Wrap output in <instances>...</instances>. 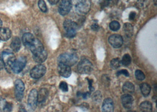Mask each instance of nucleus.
I'll return each mask as SVG.
<instances>
[{"label":"nucleus","instance_id":"1","mask_svg":"<svg viewBox=\"0 0 157 112\" xmlns=\"http://www.w3.org/2000/svg\"><path fill=\"white\" fill-rule=\"evenodd\" d=\"M78 61V56L75 53H65L58 57V63H63L69 66L75 65Z\"/></svg>","mask_w":157,"mask_h":112},{"label":"nucleus","instance_id":"2","mask_svg":"<svg viewBox=\"0 0 157 112\" xmlns=\"http://www.w3.org/2000/svg\"><path fill=\"white\" fill-rule=\"evenodd\" d=\"M72 6L75 7L76 10L81 14H86L91 8L90 0H71Z\"/></svg>","mask_w":157,"mask_h":112},{"label":"nucleus","instance_id":"3","mask_svg":"<svg viewBox=\"0 0 157 112\" xmlns=\"http://www.w3.org/2000/svg\"><path fill=\"white\" fill-rule=\"evenodd\" d=\"M1 58L4 63L5 67L10 72L11 70L12 64L16 59L14 54L8 51H4L1 54Z\"/></svg>","mask_w":157,"mask_h":112},{"label":"nucleus","instance_id":"4","mask_svg":"<svg viewBox=\"0 0 157 112\" xmlns=\"http://www.w3.org/2000/svg\"><path fill=\"white\" fill-rule=\"evenodd\" d=\"M64 28L66 31V36L68 38H73L77 34V24L71 20H66L64 22Z\"/></svg>","mask_w":157,"mask_h":112},{"label":"nucleus","instance_id":"5","mask_svg":"<svg viewBox=\"0 0 157 112\" xmlns=\"http://www.w3.org/2000/svg\"><path fill=\"white\" fill-rule=\"evenodd\" d=\"M93 66L88 59L84 58L80 61L77 66V70L80 74H88L92 72Z\"/></svg>","mask_w":157,"mask_h":112},{"label":"nucleus","instance_id":"6","mask_svg":"<svg viewBox=\"0 0 157 112\" xmlns=\"http://www.w3.org/2000/svg\"><path fill=\"white\" fill-rule=\"evenodd\" d=\"M27 63V59L25 57H20L15 59L11 66V70L15 73H19L24 69Z\"/></svg>","mask_w":157,"mask_h":112},{"label":"nucleus","instance_id":"7","mask_svg":"<svg viewBox=\"0 0 157 112\" xmlns=\"http://www.w3.org/2000/svg\"><path fill=\"white\" fill-rule=\"evenodd\" d=\"M46 67L43 64H38L35 66L32 70L30 71V76L32 78L38 79L41 77H43V76L46 73Z\"/></svg>","mask_w":157,"mask_h":112},{"label":"nucleus","instance_id":"8","mask_svg":"<svg viewBox=\"0 0 157 112\" xmlns=\"http://www.w3.org/2000/svg\"><path fill=\"white\" fill-rule=\"evenodd\" d=\"M71 8V0H61L58 6V12L64 16L70 13Z\"/></svg>","mask_w":157,"mask_h":112},{"label":"nucleus","instance_id":"9","mask_svg":"<svg viewBox=\"0 0 157 112\" xmlns=\"http://www.w3.org/2000/svg\"><path fill=\"white\" fill-rule=\"evenodd\" d=\"M108 42L114 48L118 49L121 47L122 46L124 40L121 35L119 34H113L109 37Z\"/></svg>","mask_w":157,"mask_h":112},{"label":"nucleus","instance_id":"10","mask_svg":"<svg viewBox=\"0 0 157 112\" xmlns=\"http://www.w3.org/2000/svg\"><path fill=\"white\" fill-rule=\"evenodd\" d=\"M38 103V91L36 89H33L30 91L28 97V105L33 109H36Z\"/></svg>","mask_w":157,"mask_h":112},{"label":"nucleus","instance_id":"11","mask_svg":"<svg viewBox=\"0 0 157 112\" xmlns=\"http://www.w3.org/2000/svg\"><path fill=\"white\" fill-rule=\"evenodd\" d=\"M58 71L59 74L65 78H68L71 75V69L70 66L63 63H58Z\"/></svg>","mask_w":157,"mask_h":112},{"label":"nucleus","instance_id":"12","mask_svg":"<svg viewBox=\"0 0 157 112\" xmlns=\"http://www.w3.org/2000/svg\"><path fill=\"white\" fill-rule=\"evenodd\" d=\"M29 48L31 51L33 53V54L41 52L44 50V47L42 42L36 38L34 39L33 42L29 46Z\"/></svg>","mask_w":157,"mask_h":112},{"label":"nucleus","instance_id":"13","mask_svg":"<svg viewBox=\"0 0 157 112\" xmlns=\"http://www.w3.org/2000/svg\"><path fill=\"white\" fill-rule=\"evenodd\" d=\"M121 102L124 108L130 109L133 105L134 98L129 94H125L121 96Z\"/></svg>","mask_w":157,"mask_h":112},{"label":"nucleus","instance_id":"14","mask_svg":"<svg viewBox=\"0 0 157 112\" xmlns=\"http://www.w3.org/2000/svg\"><path fill=\"white\" fill-rule=\"evenodd\" d=\"M114 105L113 100L110 98H105L102 103V110L104 112H111L114 111Z\"/></svg>","mask_w":157,"mask_h":112},{"label":"nucleus","instance_id":"15","mask_svg":"<svg viewBox=\"0 0 157 112\" xmlns=\"http://www.w3.org/2000/svg\"><path fill=\"white\" fill-rule=\"evenodd\" d=\"M47 56H48V54L47 51L45 50H44L41 52L33 54V59L36 63L41 64L46 60Z\"/></svg>","mask_w":157,"mask_h":112},{"label":"nucleus","instance_id":"16","mask_svg":"<svg viewBox=\"0 0 157 112\" xmlns=\"http://www.w3.org/2000/svg\"><path fill=\"white\" fill-rule=\"evenodd\" d=\"M11 37V31L8 28H0V40L7 41Z\"/></svg>","mask_w":157,"mask_h":112},{"label":"nucleus","instance_id":"17","mask_svg":"<svg viewBox=\"0 0 157 112\" xmlns=\"http://www.w3.org/2000/svg\"><path fill=\"white\" fill-rule=\"evenodd\" d=\"M34 39V36L29 33L24 34L22 36V42L24 43V46L27 47H29V46L33 42Z\"/></svg>","mask_w":157,"mask_h":112},{"label":"nucleus","instance_id":"18","mask_svg":"<svg viewBox=\"0 0 157 112\" xmlns=\"http://www.w3.org/2000/svg\"><path fill=\"white\" fill-rule=\"evenodd\" d=\"M122 90L125 94H131L133 93L135 90L134 85L131 82H127L123 85Z\"/></svg>","mask_w":157,"mask_h":112},{"label":"nucleus","instance_id":"19","mask_svg":"<svg viewBox=\"0 0 157 112\" xmlns=\"http://www.w3.org/2000/svg\"><path fill=\"white\" fill-rule=\"evenodd\" d=\"M21 41L20 38L17 37H15L11 43V49L13 50L14 52H18L21 48Z\"/></svg>","mask_w":157,"mask_h":112},{"label":"nucleus","instance_id":"20","mask_svg":"<svg viewBox=\"0 0 157 112\" xmlns=\"http://www.w3.org/2000/svg\"><path fill=\"white\" fill-rule=\"evenodd\" d=\"M48 96V91L46 89H41L38 93V102L43 103Z\"/></svg>","mask_w":157,"mask_h":112},{"label":"nucleus","instance_id":"21","mask_svg":"<svg viewBox=\"0 0 157 112\" xmlns=\"http://www.w3.org/2000/svg\"><path fill=\"white\" fill-rule=\"evenodd\" d=\"M141 91L144 97H148L151 93V87L150 85L147 83H143L140 85Z\"/></svg>","mask_w":157,"mask_h":112},{"label":"nucleus","instance_id":"22","mask_svg":"<svg viewBox=\"0 0 157 112\" xmlns=\"http://www.w3.org/2000/svg\"><path fill=\"white\" fill-rule=\"evenodd\" d=\"M140 109L142 112H152V103L148 101H144L140 105Z\"/></svg>","mask_w":157,"mask_h":112},{"label":"nucleus","instance_id":"23","mask_svg":"<svg viewBox=\"0 0 157 112\" xmlns=\"http://www.w3.org/2000/svg\"><path fill=\"white\" fill-rule=\"evenodd\" d=\"M124 31H125L126 35L128 37L132 36L134 32V28L129 23H125L124 25Z\"/></svg>","mask_w":157,"mask_h":112},{"label":"nucleus","instance_id":"24","mask_svg":"<svg viewBox=\"0 0 157 112\" xmlns=\"http://www.w3.org/2000/svg\"><path fill=\"white\" fill-rule=\"evenodd\" d=\"M15 90L23 92L25 89V85L23 82L20 79H17L15 82Z\"/></svg>","mask_w":157,"mask_h":112},{"label":"nucleus","instance_id":"25","mask_svg":"<svg viewBox=\"0 0 157 112\" xmlns=\"http://www.w3.org/2000/svg\"><path fill=\"white\" fill-rule=\"evenodd\" d=\"M121 64V61L119 58H115L111 60L110 62V66L112 69H118Z\"/></svg>","mask_w":157,"mask_h":112},{"label":"nucleus","instance_id":"26","mask_svg":"<svg viewBox=\"0 0 157 112\" xmlns=\"http://www.w3.org/2000/svg\"><path fill=\"white\" fill-rule=\"evenodd\" d=\"M131 62V56L129 55L128 54H125L123 56L122 58L121 64L125 66H128Z\"/></svg>","mask_w":157,"mask_h":112},{"label":"nucleus","instance_id":"27","mask_svg":"<svg viewBox=\"0 0 157 112\" xmlns=\"http://www.w3.org/2000/svg\"><path fill=\"white\" fill-rule=\"evenodd\" d=\"M109 28L113 31H117L120 28V24L117 21H112L109 24Z\"/></svg>","mask_w":157,"mask_h":112},{"label":"nucleus","instance_id":"28","mask_svg":"<svg viewBox=\"0 0 157 112\" xmlns=\"http://www.w3.org/2000/svg\"><path fill=\"white\" fill-rule=\"evenodd\" d=\"M38 7L40 9V10L43 12V13H46L48 10V8L47 7V5L45 2V1L44 0H39L38 1Z\"/></svg>","mask_w":157,"mask_h":112},{"label":"nucleus","instance_id":"29","mask_svg":"<svg viewBox=\"0 0 157 112\" xmlns=\"http://www.w3.org/2000/svg\"><path fill=\"white\" fill-rule=\"evenodd\" d=\"M135 76H136V78L138 80H140V81H142L143 80H144L145 78L144 73H143L141 70H136V73H135Z\"/></svg>","mask_w":157,"mask_h":112},{"label":"nucleus","instance_id":"30","mask_svg":"<svg viewBox=\"0 0 157 112\" xmlns=\"http://www.w3.org/2000/svg\"><path fill=\"white\" fill-rule=\"evenodd\" d=\"M93 100L95 103H100V101L101 100V93L100 91H97L94 94L93 96Z\"/></svg>","mask_w":157,"mask_h":112},{"label":"nucleus","instance_id":"31","mask_svg":"<svg viewBox=\"0 0 157 112\" xmlns=\"http://www.w3.org/2000/svg\"><path fill=\"white\" fill-rule=\"evenodd\" d=\"M7 104V102L4 98H0V112H4Z\"/></svg>","mask_w":157,"mask_h":112},{"label":"nucleus","instance_id":"32","mask_svg":"<svg viewBox=\"0 0 157 112\" xmlns=\"http://www.w3.org/2000/svg\"><path fill=\"white\" fill-rule=\"evenodd\" d=\"M59 88L60 89L63 91H68V84L65 82H62L60 83L59 84Z\"/></svg>","mask_w":157,"mask_h":112},{"label":"nucleus","instance_id":"33","mask_svg":"<svg viewBox=\"0 0 157 112\" xmlns=\"http://www.w3.org/2000/svg\"><path fill=\"white\" fill-rule=\"evenodd\" d=\"M124 75L126 77H129V74L128 71L127 70H121L120 71H118L117 73V76H120V75Z\"/></svg>","mask_w":157,"mask_h":112},{"label":"nucleus","instance_id":"34","mask_svg":"<svg viewBox=\"0 0 157 112\" xmlns=\"http://www.w3.org/2000/svg\"><path fill=\"white\" fill-rule=\"evenodd\" d=\"M15 97L18 101H21L23 98V92L15 90Z\"/></svg>","mask_w":157,"mask_h":112},{"label":"nucleus","instance_id":"35","mask_svg":"<svg viewBox=\"0 0 157 112\" xmlns=\"http://www.w3.org/2000/svg\"><path fill=\"white\" fill-rule=\"evenodd\" d=\"M13 109V105L11 103H8L6 106V109L4 110V112H10Z\"/></svg>","mask_w":157,"mask_h":112},{"label":"nucleus","instance_id":"36","mask_svg":"<svg viewBox=\"0 0 157 112\" xmlns=\"http://www.w3.org/2000/svg\"><path fill=\"white\" fill-rule=\"evenodd\" d=\"M136 16V13L135 12H134V11L131 12L130 14L129 15V20H134L135 19Z\"/></svg>","mask_w":157,"mask_h":112},{"label":"nucleus","instance_id":"37","mask_svg":"<svg viewBox=\"0 0 157 112\" xmlns=\"http://www.w3.org/2000/svg\"><path fill=\"white\" fill-rule=\"evenodd\" d=\"M91 28L94 31H98L100 29V27L98 24H94L91 26Z\"/></svg>","mask_w":157,"mask_h":112},{"label":"nucleus","instance_id":"38","mask_svg":"<svg viewBox=\"0 0 157 112\" xmlns=\"http://www.w3.org/2000/svg\"><path fill=\"white\" fill-rule=\"evenodd\" d=\"M48 2H50L51 4H52V5H55V4H57L59 0H48Z\"/></svg>","mask_w":157,"mask_h":112},{"label":"nucleus","instance_id":"39","mask_svg":"<svg viewBox=\"0 0 157 112\" xmlns=\"http://www.w3.org/2000/svg\"><path fill=\"white\" fill-rule=\"evenodd\" d=\"M4 67H5L4 63L3 61L1 60V58H0V70L3 69Z\"/></svg>","mask_w":157,"mask_h":112},{"label":"nucleus","instance_id":"40","mask_svg":"<svg viewBox=\"0 0 157 112\" xmlns=\"http://www.w3.org/2000/svg\"><path fill=\"white\" fill-rule=\"evenodd\" d=\"M2 26V21L0 19V28H1Z\"/></svg>","mask_w":157,"mask_h":112},{"label":"nucleus","instance_id":"41","mask_svg":"<svg viewBox=\"0 0 157 112\" xmlns=\"http://www.w3.org/2000/svg\"><path fill=\"white\" fill-rule=\"evenodd\" d=\"M154 3H155V5L156 6L157 5V0H154Z\"/></svg>","mask_w":157,"mask_h":112}]
</instances>
